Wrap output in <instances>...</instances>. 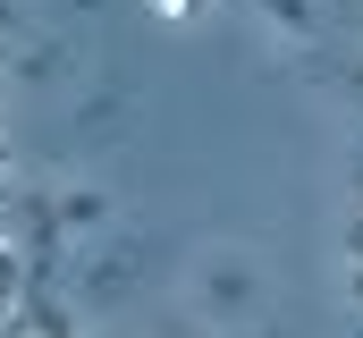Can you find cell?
<instances>
[{
  "label": "cell",
  "mask_w": 363,
  "mask_h": 338,
  "mask_svg": "<svg viewBox=\"0 0 363 338\" xmlns=\"http://www.w3.org/2000/svg\"><path fill=\"white\" fill-rule=\"evenodd\" d=\"M169 9H194V0H169Z\"/></svg>",
  "instance_id": "obj_1"
}]
</instances>
